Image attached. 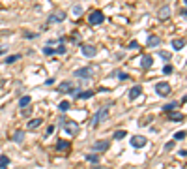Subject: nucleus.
Here are the masks:
<instances>
[{"instance_id":"28","label":"nucleus","mask_w":187,"mask_h":169,"mask_svg":"<svg viewBox=\"0 0 187 169\" xmlns=\"http://www.w3.org/2000/svg\"><path fill=\"white\" fill-rule=\"evenodd\" d=\"M114 73H116V77H118L120 81H127V79H129V75H127L125 71H114Z\"/></svg>"},{"instance_id":"3","label":"nucleus","mask_w":187,"mask_h":169,"mask_svg":"<svg viewBox=\"0 0 187 169\" xmlns=\"http://www.w3.org/2000/svg\"><path fill=\"white\" fill-rule=\"evenodd\" d=\"M105 21V15H103V11H99V9H96V11H90V15H88V24H101Z\"/></svg>"},{"instance_id":"40","label":"nucleus","mask_w":187,"mask_h":169,"mask_svg":"<svg viewBox=\"0 0 187 169\" xmlns=\"http://www.w3.org/2000/svg\"><path fill=\"white\" fill-rule=\"evenodd\" d=\"M66 122H67V119H66V117H60V126H64Z\"/></svg>"},{"instance_id":"7","label":"nucleus","mask_w":187,"mask_h":169,"mask_svg":"<svg viewBox=\"0 0 187 169\" xmlns=\"http://www.w3.org/2000/svg\"><path fill=\"white\" fill-rule=\"evenodd\" d=\"M155 92H157V96H169L170 94V85L165 83V81H161V83L155 85Z\"/></svg>"},{"instance_id":"19","label":"nucleus","mask_w":187,"mask_h":169,"mask_svg":"<svg viewBox=\"0 0 187 169\" xmlns=\"http://www.w3.org/2000/svg\"><path fill=\"white\" fill-rule=\"evenodd\" d=\"M71 87H73V85H71V81H62V83L58 85V88H56V90H58V92H67Z\"/></svg>"},{"instance_id":"24","label":"nucleus","mask_w":187,"mask_h":169,"mask_svg":"<svg viewBox=\"0 0 187 169\" xmlns=\"http://www.w3.org/2000/svg\"><path fill=\"white\" fill-rule=\"evenodd\" d=\"M71 13H73V17H81V15H82V6H81V4H77V6H73V9H71Z\"/></svg>"},{"instance_id":"4","label":"nucleus","mask_w":187,"mask_h":169,"mask_svg":"<svg viewBox=\"0 0 187 169\" xmlns=\"http://www.w3.org/2000/svg\"><path fill=\"white\" fill-rule=\"evenodd\" d=\"M62 128L66 130V134H69V135H73V137H75V135H77V134L81 132V126H79V124H77L75 120H67V122H66V124H64Z\"/></svg>"},{"instance_id":"31","label":"nucleus","mask_w":187,"mask_h":169,"mask_svg":"<svg viewBox=\"0 0 187 169\" xmlns=\"http://www.w3.org/2000/svg\"><path fill=\"white\" fill-rule=\"evenodd\" d=\"M43 55L51 56V55H54V49H52V47H49V45H45V47H43Z\"/></svg>"},{"instance_id":"27","label":"nucleus","mask_w":187,"mask_h":169,"mask_svg":"<svg viewBox=\"0 0 187 169\" xmlns=\"http://www.w3.org/2000/svg\"><path fill=\"white\" fill-rule=\"evenodd\" d=\"M159 56H161V58H163V60H165V62H169V60H170V58H172V56H170V53H169V51H159Z\"/></svg>"},{"instance_id":"16","label":"nucleus","mask_w":187,"mask_h":169,"mask_svg":"<svg viewBox=\"0 0 187 169\" xmlns=\"http://www.w3.org/2000/svg\"><path fill=\"white\" fill-rule=\"evenodd\" d=\"M92 96H94L92 90H82V92H77V94H75L77 100H88V98H92Z\"/></svg>"},{"instance_id":"36","label":"nucleus","mask_w":187,"mask_h":169,"mask_svg":"<svg viewBox=\"0 0 187 169\" xmlns=\"http://www.w3.org/2000/svg\"><path fill=\"white\" fill-rule=\"evenodd\" d=\"M174 149V141H169L167 145H165V151H172Z\"/></svg>"},{"instance_id":"22","label":"nucleus","mask_w":187,"mask_h":169,"mask_svg":"<svg viewBox=\"0 0 187 169\" xmlns=\"http://www.w3.org/2000/svg\"><path fill=\"white\" fill-rule=\"evenodd\" d=\"M41 119H34V120H28V130H36L37 126H41Z\"/></svg>"},{"instance_id":"20","label":"nucleus","mask_w":187,"mask_h":169,"mask_svg":"<svg viewBox=\"0 0 187 169\" xmlns=\"http://www.w3.org/2000/svg\"><path fill=\"white\" fill-rule=\"evenodd\" d=\"M30 103H32V98H30V96H22V98L19 100V107H21V109H24V107H28Z\"/></svg>"},{"instance_id":"33","label":"nucleus","mask_w":187,"mask_h":169,"mask_svg":"<svg viewBox=\"0 0 187 169\" xmlns=\"http://www.w3.org/2000/svg\"><path fill=\"white\" fill-rule=\"evenodd\" d=\"M7 164H9V158H7L6 154H2V156H0V166H6V167H7Z\"/></svg>"},{"instance_id":"13","label":"nucleus","mask_w":187,"mask_h":169,"mask_svg":"<svg viewBox=\"0 0 187 169\" xmlns=\"http://www.w3.org/2000/svg\"><path fill=\"white\" fill-rule=\"evenodd\" d=\"M180 107V103L178 102H170V103H167V105H163V113L165 115H169V113H172V111H176Z\"/></svg>"},{"instance_id":"14","label":"nucleus","mask_w":187,"mask_h":169,"mask_svg":"<svg viewBox=\"0 0 187 169\" xmlns=\"http://www.w3.org/2000/svg\"><path fill=\"white\" fill-rule=\"evenodd\" d=\"M157 17H159L161 21L169 19V17H170V8H169V6H163V8L159 9V13H157Z\"/></svg>"},{"instance_id":"39","label":"nucleus","mask_w":187,"mask_h":169,"mask_svg":"<svg viewBox=\"0 0 187 169\" xmlns=\"http://www.w3.org/2000/svg\"><path fill=\"white\" fill-rule=\"evenodd\" d=\"M52 132H54V126H52V124H51V126H47V134H45V135H47V137H49V135H51V134H52Z\"/></svg>"},{"instance_id":"42","label":"nucleus","mask_w":187,"mask_h":169,"mask_svg":"<svg viewBox=\"0 0 187 169\" xmlns=\"http://www.w3.org/2000/svg\"><path fill=\"white\" fill-rule=\"evenodd\" d=\"M0 169H7V167H6V166H0Z\"/></svg>"},{"instance_id":"11","label":"nucleus","mask_w":187,"mask_h":169,"mask_svg":"<svg viewBox=\"0 0 187 169\" xmlns=\"http://www.w3.org/2000/svg\"><path fill=\"white\" fill-rule=\"evenodd\" d=\"M140 94H142V87H140V85H135V87L129 90V100H137Z\"/></svg>"},{"instance_id":"10","label":"nucleus","mask_w":187,"mask_h":169,"mask_svg":"<svg viewBox=\"0 0 187 169\" xmlns=\"http://www.w3.org/2000/svg\"><path fill=\"white\" fill-rule=\"evenodd\" d=\"M69 149H71V143H69V141H66V139H58V143H56V151L67 152Z\"/></svg>"},{"instance_id":"9","label":"nucleus","mask_w":187,"mask_h":169,"mask_svg":"<svg viewBox=\"0 0 187 169\" xmlns=\"http://www.w3.org/2000/svg\"><path fill=\"white\" fill-rule=\"evenodd\" d=\"M81 49H82V55H84L86 58H92V56H96V55H97V49H96L94 45H86V43H81Z\"/></svg>"},{"instance_id":"2","label":"nucleus","mask_w":187,"mask_h":169,"mask_svg":"<svg viewBox=\"0 0 187 169\" xmlns=\"http://www.w3.org/2000/svg\"><path fill=\"white\" fill-rule=\"evenodd\" d=\"M109 147H111V141L109 139H97V141H94L92 143V152H105V151H109Z\"/></svg>"},{"instance_id":"37","label":"nucleus","mask_w":187,"mask_h":169,"mask_svg":"<svg viewBox=\"0 0 187 169\" xmlns=\"http://www.w3.org/2000/svg\"><path fill=\"white\" fill-rule=\"evenodd\" d=\"M22 36H24V38H30V40H32V38H36V34H34V32H22Z\"/></svg>"},{"instance_id":"25","label":"nucleus","mask_w":187,"mask_h":169,"mask_svg":"<svg viewBox=\"0 0 187 169\" xmlns=\"http://www.w3.org/2000/svg\"><path fill=\"white\" fill-rule=\"evenodd\" d=\"M125 135H127V132H125V130H116L112 137H114V139H124Z\"/></svg>"},{"instance_id":"6","label":"nucleus","mask_w":187,"mask_h":169,"mask_svg":"<svg viewBox=\"0 0 187 169\" xmlns=\"http://www.w3.org/2000/svg\"><path fill=\"white\" fill-rule=\"evenodd\" d=\"M92 73H94V70H92L90 66H86V68H79V70L73 71V75H75V77H81V79H90Z\"/></svg>"},{"instance_id":"32","label":"nucleus","mask_w":187,"mask_h":169,"mask_svg":"<svg viewBox=\"0 0 187 169\" xmlns=\"http://www.w3.org/2000/svg\"><path fill=\"white\" fill-rule=\"evenodd\" d=\"M54 53H56V55H66V45H58V47L54 49Z\"/></svg>"},{"instance_id":"29","label":"nucleus","mask_w":187,"mask_h":169,"mask_svg":"<svg viewBox=\"0 0 187 169\" xmlns=\"http://www.w3.org/2000/svg\"><path fill=\"white\" fill-rule=\"evenodd\" d=\"M97 160H99L97 154H88V156H86V162H88V164H97Z\"/></svg>"},{"instance_id":"5","label":"nucleus","mask_w":187,"mask_h":169,"mask_svg":"<svg viewBox=\"0 0 187 169\" xmlns=\"http://www.w3.org/2000/svg\"><path fill=\"white\" fill-rule=\"evenodd\" d=\"M62 21H66V13L64 11H54L47 17V26L52 24V23H62Z\"/></svg>"},{"instance_id":"30","label":"nucleus","mask_w":187,"mask_h":169,"mask_svg":"<svg viewBox=\"0 0 187 169\" xmlns=\"http://www.w3.org/2000/svg\"><path fill=\"white\" fill-rule=\"evenodd\" d=\"M69 107H71L69 102H60V103H58V109H60V111H67Z\"/></svg>"},{"instance_id":"12","label":"nucleus","mask_w":187,"mask_h":169,"mask_svg":"<svg viewBox=\"0 0 187 169\" xmlns=\"http://www.w3.org/2000/svg\"><path fill=\"white\" fill-rule=\"evenodd\" d=\"M140 66H142L144 70L152 68V66H154V58H152L150 55H144V56H142V60H140Z\"/></svg>"},{"instance_id":"8","label":"nucleus","mask_w":187,"mask_h":169,"mask_svg":"<svg viewBox=\"0 0 187 169\" xmlns=\"http://www.w3.org/2000/svg\"><path fill=\"white\" fill-rule=\"evenodd\" d=\"M146 143H148V139L144 135H133L131 137V147L133 149H142V147H146Z\"/></svg>"},{"instance_id":"35","label":"nucleus","mask_w":187,"mask_h":169,"mask_svg":"<svg viewBox=\"0 0 187 169\" xmlns=\"http://www.w3.org/2000/svg\"><path fill=\"white\" fill-rule=\"evenodd\" d=\"M127 49H135V51H137V49H139V43H137V41H129V43H127Z\"/></svg>"},{"instance_id":"15","label":"nucleus","mask_w":187,"mask_h":169,"mask_svg":"<svg viewBox=\"0 0 187 169\" xmlns=\"http://www.w3.org/2000/svg\"><path fill=\"white\" fill-rule=\"evenodd\" d=\"M159 43H161V38L159 36H148V47H159Z\"/></svg>"},{"instance_id":"38","label":"nucleus","mask_w":187,"mask_h":169,"mask_svg":"<svg viewBox=\"0 0 187 169\" xmlns=\"http://www.w3.org/2000/svg\"><path fill=\"white\" fill-rule=\"evenodd\" d=\"M30 111H32V107L28 105V107H24V109H22V115H24V117H28V115H30Z\"/></svg>"},{"instance_id":"23","label":"nucleus","mask_w":187,"mask_h":169,"mask_svg":"<svg viewBox=\"0 0 187 169\" xmlns=\"http://www.w3.org/2000/svg\"><path fill=\"white\" fill-rule=\"evenodd\" d=\"M13 141H15V143H22V141H24V132L17 130V132H15V135H13Z\"/></svg>"},{"instance_id":"17","label":"nucleus","mask_w":187,"mask_h":169,"mask_svg":"<svg viewBox=\"0 0 187 169\" xmlns=\"http://www.w3.org/2000/svg\"><path fill=\"white\" fill-rule=\"evenodd\" d=\"M185 117L182 115V113H176V111H172V113H169V120H172V122H182Z\"/></svg>"},{"instance_id":"41","label":"nucleus","mask_w":187,"mask_h":169,"mask_svg":"<svg viewBox=\"0 0 187 169\" xmlns=\"http://www.w3.org/2000/svg\"><path fill=\"white\" fill-rule=\"evenodd\" d=\"M6 51H7V49H6V47H0V55H4V53H6Z\"/></svg>"},{"instance_id":"26","label":"nucleus","mask_w":187,"mask_h":169,"mask_svg":"<svg viewBox=\"0 0 187 169\" xmlns=\"http://www.w3.org/2000/svg\"><path fill=\"white\" fill-rule=\"evenodd\" d=\"M174 139H176V141H184V139H185V130L176 132V134H174Z\"/></svg>"},{"instance_id":"34","label":"nucleus","mask_w":187,"mask_h":169,"mask_svg":"<svg viewBox=\"0 0 187 169\" xmlns=\"http://www.w3.org/2000/svg\"><path fill=\"white\" fill-rule=\"evenodd\" d=\"M163 73H165V75H170V73H172V66H170V64H167V66L163 68Z\"/></svg>"},{"instance_id":"21","label":"nucleus","mask_w":187,"mask_h":169,"mask_svg":"<svg viewBox=\"0 0 187 169\" xmlns=\"http://www.w3.org/2000/svg\"><path fill=\"white\" fill-rule=\"evenodd\" d=\"M19 58H22V55H19V53H15V55H9V56H7V58L4 60V62H6V64H13V62H17Z\"/></svg>"},{"instance_id":"1","label":"nucleus","mask_w":187,"mask_h":169,"mask_svg":"<svg viewBox=\"0 0 187 169\" xmlns=\"http://www.w3.org/2000/svg\"><path fill=\"white\" fill-rule=\"evenodd\" d=\"M107 117H109V107H101L94 117H92V120H90V126L92 128H97L103 120H107Z\"/></svg>"},{"instance_id":"18","label":"nucleus","mask_w":187,"mask_h":169,"mask_svg":"<svg viewBox=\"0 0 187 169\" xmlns=\"http://www.w3.org/2000/svg\"><path fill=\"white\" fill-rule=\"evenodd\" d=\"M184 47H185V40H184V38H180V40L176 38V40L172 41V49H176V51H180V49H184Z\"/></svg>"}]
</instances>
